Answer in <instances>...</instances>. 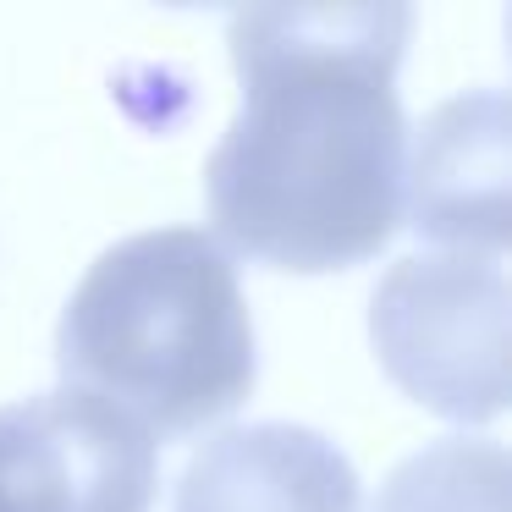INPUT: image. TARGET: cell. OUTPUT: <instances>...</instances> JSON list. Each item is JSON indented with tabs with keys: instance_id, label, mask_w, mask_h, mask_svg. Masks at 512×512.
I'll use <instances>...</instances> for the list:
<instances>
[{
	"instance_id": "1",
	"label": "cell",
	"mask_w": 512,
	"mask_h": 512,
	"mask_svg": "<svg viewBox=\"0 0 512 512\" xmlns=\"http://www.w3.org/2000/svg\"><path fill=\"white\" fill-rule=\"evenodd\" d=\"M408 6L232 12L243 111L204 166V204L237 254L320 276L375 259L402 226L408 122L397 67Z\"/></svg>"
},
{
	"instance_id": "2",
	"label": "cell",
	"mask_w": 512,
	"mask_h": 512,
	"mask_svg": "<svg viewBox=\"0 0 512 512\" xmlns=\"http://www.w3.org/2000/svg\"><path fill=\"white\" fill-rule=\"evenodd\" d=\"M56 364L72 391L127 413L149 441L237 413L259 380L237 265L199 226L122 237L61 309Z\"/></svg>"
},
{
	"instance_id": "3",
	"label": "cell",
	"mask_w": 512,
	"mask_h": 512,
	"mask_svg": "<svg viewBox=\"0 0 512 512\" xmlns=\"http://www.w3.org/2000/svg\"><path fill=\"white\" fill-rule=\"evenodd\" d=\"M380 369L457 424L507 408V270L490 254H408L369 298Z\"/></svg>"
},
{
	"instance_id": "4",
	"label": "cell",
	"mask_w": 512,
	"mask_h": 512,
	"mask_svg": "<svg viewBox=\"0 0 512 512\" xmlns=\"http://www.w3.org/2000/svg\"><path fill=\"white\" fill-rule=\"evenodd\" d=\"M155 485V441L89 391L0 408V512H149Z\"/></svg>"
},
{
	"instance_id": "5",
	"label": "cell",
	"mask_w": 512,
	"mask_h": 512,
	"mask_svg": "<svg viewBox=\"0 0 512 512\" xmlns=\"http://www.w3.org/2000/svg\"><path fill=\"white\" fill-rule=\"evenodd\" d=\"M413 232L452 254L507 248V100L496 89L446 100L419 127V149L402 177Z\"/></svg>"
},
{
	"instance_id": "6",
	"label": "cell",
	"mask_w": 512,
	"mask_h": 512,
	"mask_svg": "<svg viewBox=\"0 0 512 512\" xmlns=\"http://www.w3.org/2000/svg\"><path fill=\"white\" fill-rule=\"evenodd\" d=\"M353 463L303 424H237L188 457L171 512H358Z\"/></svg>"
},
{
	"instance_id": "7",
	"label": "cell",
	"mask_w": 512,
	"mask_h": 512,
	"mask_svg": "<svg viewBox=\"0 0 512 512\" xmlns=\"http://www.w3.org/2000/svg\"><path fill=\"white\" fill-rule=\"evenodd\" d=\"M375 512H507V452L446 435L386 479Z\"/></svg>"
}]
</instances>
